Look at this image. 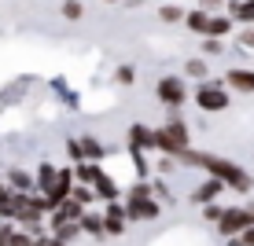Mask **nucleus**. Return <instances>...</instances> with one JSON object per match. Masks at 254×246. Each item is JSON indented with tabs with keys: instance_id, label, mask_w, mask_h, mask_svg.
<instances>
[{
	"instance_id": "c756f323",
	"label": "nucleus",
	"mask_w": 254,
	"mask_h": 246,
	"mask_svg": "<svg viewBox=\"0 0 254 246\" xmlns=\"http://www.w3.org/2000/svg\"><path fill=\"white\" fill-rule=\"evenodd\" d=\"M221 4V0H199V7H203V11H210V7H217Z\"/></svg>"
},
{
	"instance_id": "c85d7f7f",
	"label": "nucleus",
	"mask_w": 254,
	"mask_h": 246,
	"mask_svg": "<svg viewBox=\"0 0 254 246\" xmlns=\"http://www.w3.org/2000/svg\"><path fill=\"white\" fill-rule=\"evenodd\" d=\"M240 239H243V246H254V228H247V232H243Z\"/></svg>"
},
{
	"instance_id": "bb28decb",
	"label": "nucleus",
	"mask_w": 254,
	"mask_h": 246,
	"mask_svg": "<svg viewBox=\"0 0 254 246\" xmlns=\"http://www.w3.org/2000/svg\"><path fill=\"white\" fill-rule=\"evenodd\" d=\"M240 45H247V48H254V26H247V30H243V37H240Z\"/></svg>"
},
{
	"instance_id": "20e7f679",
	"label": "nucleus",
	"mask_w": 254,
	"mask_h": 246,
	"mask_svg": "<svg viewBox=\"0 0 254 246\" xmlns=\"http://www.w3.org/2000/svg\"><path fill=\"white\" fill-rule=\"evenodd\" d=\"M195 107L199 110H225L229 107V96H225V85L221 81H203L199 85V92H195Z\"/></svg>"
},
{
	"instance_id": "7ed1b4c3",
	"label": "nucleus",
	"mask_w": 254,
	"mask_h": 246,
	"mask_svg": "<svg viewBox=\"0 0 254 246\" xmlns=\"http://www.w3.org/2000/svg\"><path fill=\"white\" fill-rule=\"evenodd\" d=\"M247 228H254V209H243V206L225 209L221 221H217V232H221L225 239H240Z\"/></svg>"
},
{
	"instance_id": "0eeeda50",
	"label": "nucleus",
	"mask_w": 254,
	"mask_h": 246,
	"mask_svg": "<svg viewBox=\"0 0 254 246\" xmlns=\"http://www.w3.org/2000/svg\"><path fill=\"white\" fill-rule=\"evenodd\" d=\"M225 85L229 89H236V92H254V70H229L225 74Z\"/></svg>"
},
{
	"instance_id": "4be33fe9",
	"label": "nucleus",
	"mask_w": 254,
	"mask_h": 246,
	"mask_svg": "<svg viewBox=\"0 0 254 246\" xmlns=\"http://www.w3.org/2000/svg\"><path fill=\"white\" fill-rule=\"evenodd\" d=\"M188 74H191V77H206V59H191V63H188Z\"/></svg>"
},
{
	"instance_id": "4468645a",
	"label": "nucleus",
	"mask_w": 254,
	"mask_h": 246,
	"mask_svg": "<svg viewBox=\"0 0 254 246\" xmlns=\"http://www.w3.org/2000/svg\"><path fill=\"white\" fill-rule=\"evenodd\" d=\"M232 19L236 22H254V0H247V4L236 0V4H232Z\"/></svg>"
},
{
	"instance_id": "f03ea898",
	"label": "nucleus",
	"mask_w": 254,
	"mask_h": 246,
	"mask_svg": "<svg viewBox=\"0 0 254 246\" xmlns=\"http://www.w3.org/2000/svg\"><path fill=\"white\" fill-rule=\"evenodd\" d=\"M155 147H159L162 154H170V158H185L188 154V125L185 121H166V125L155 133Z\"/></svg>"
},
{
	"instance_id": "6e6552de",
	"label": "nucleus",
	"mask_w": 254,
	"mask_h": 246,
	"mask_svg": "<svg viewBox=\"0 0 254 246\" xmlns=\"http://www.w3.org/2000/svg\"><path fill=\"white\" fill-rule=\"evenodd\" d=\"M129 147H133V151H144V147H155V133H147L144 125H133V129H129Z\"/></svg>"
},
{
	"instance_id": "a211bd4d",
	"label": "nucleus",
	"mask_w": 254,
	"mask_h": 246,
	"mask_svg": "<svg viewBox=\"0 0 254 246\" xmlns=\"http://www.w3.org/2000/svg\"><path fill=\"white\" fill-rule=\"evenodd\" d=\"M177 19H188V15L181 11L177 4H166V7H162V22H177Z\"/></svg>"
},
{
	"instance_id": "1a4fd4ad",
	"label": "nucleus",
	"mask_w": 254,
	"mask_h": 246,
	"mask_svg": "<svg viewBox=\"0 0 254 246\" xmlns=\"http://www.w3.org/2000/svg\"><path fill=\"white\" fill-rule=\"evenodd\" d=\"M221 188H225L221 180H214V177H210V180L203 184V188H195V191H191V202H210V198H217V195H221Z\"/></svg>"
},
{
	"instance_id": "6ab92c4d",
	"label": "nucleus",
	"mask_w": 254,
	"mask_h": 246,
	"mask_svg": "<svg viewBox=\"0 0 254 246\" xmlns=\"http://www.w3.org/2000/svg\"><path fill=\"white\" fill-rule=\"evenodd\" d=\"M70 198L81 202V206H89V202H92V191H89V188H81V184H74V195H70Z\"/></svg>"
},
{
	"instance_id": "dca6fc26",
	"label": "nucleus",
	"mask_w": 254,
	"mask_h": 246,
	"mask_svg": "<svg viewBox=\"0 0 254 246\" xmlns=\"http://www.w3.org/2000/svg\"><path fill=\"white\" fill-rule=\"evenodd\" d=\"M81 147H85V158H89V162H100L103 158V147L96 144V140H81Z\"/></svg>"
},
{
	"instance_id": "5701e85b",
	"label": "nucleus",
	"mask_w": 254,
	"mask_h": 246,
	"mask_svg": "<svg viewBox=\"0 0 254 246\" xmlns=\"http://www.w3.org/2000/svg\"><path fill=\"white\" fill-rule=\"evenodd\" d=\"M129 198H151V188H147V184H136V188L129 191Z\"/></svg>"
},
{
	"instance_id": "f3484780",
	"label": "nucleus",
	"mask_w": 254,
	"mask_h": 246,
	"mask_svg": "<svg viewBox=\"0 0 254 246\" xmlns=\"http://www.w3.org/2000/svg\"><path fill=\"white\" fill-rule=\"evenodd\" d=\"M63 15H66V19H81V15H85V4H81V0H66V4H63Z\"/></svg>"
},
{
	"instance_id": "f8f14e48",
	"label": "nucleus",
	"mask_w": 254,
	"mask_h": 246,
	"mask_svg": "<svg viewBox=\"0 0 254 246\" xmlns=\"http://www.w3.org/2000/svg\"><path fill=\"white\" fill-rule=\"evenodd\" d=\"M56 184H59V169H52V165H41V169H37V188L48 195Z\"/></svg>"
},
{
	"instance_id": "ddd939ff",
	"label": "nucleus",
	"mask_w": 254,
	"mask_h": 246,
	"mask_svg": "<svg viewBox=\"0 0 254 246\" xmlns=\"http://www.w3.org/2000/svg\"><path fill=\"white\" fill-rule=\"evenodd\" d=\"M96 195H100V198H107V206H111V202L118 198V188H115V180H111V177H103V173H100V177H96Z\"/></svg>"
},
{
	"instance_id": "f257e3e1",
	"label": "nucleus",
	"mask_w": 254,
	"mask_h": 246,
	"mask_svg": "<svg viewBox=\"0 0 254 246\" xmlns=\"http://www.w3.org/2000/svg\"><path fill=\"white\" fill-rule=\"evenodd\" d=\"M185 165H203V169L210 173L214 180H221L225 188H236V191H251V173L240 169L236 162H229V158H217V154H206V151H188L185 158H181Z\"/></svg>"
},
{
	"instance_id": "2eb2a0df",
	"label": "nucleus",
	"mask_w": 254,
	"mask_h": 246,
	"mask_svg": "<svg viewBox=\"0 0 254 246\" xmlns=\"http://www.w3.org/2000/svg\"><path fill=\"white\" fill-rule=\"evenodd\" d=\"M81 232H89V235H100V239H103V232H107V228H103V221H100V217L85 213V217H81Z\"/></svg>"
},
{
	"instance_id": "412c9836",
	"label": "nucleus",
	"mask_w": 254,
	"mask_h": 246,
	"mask_svg": "<svg viewBox=\"0 0 254 246\" xmlns=\"http://www.w3.org/2000/svg\"><path fill=\"white\" fill-rule=\"evenodd\" d=\"M229 19H225V15H221V19H214V22H210V37H217V33H229Z\"/></svg>"
},
{
	"instance_id": "9d476101",
	"label": "nucleus",
	"mask_w": 254,
	"mask_h": 246,
	"mask_svg": "<svg viewBox=\"0 0 254 246\" xmlns=\"http://www.w3.org/2000/svg\"><path fill=\"white\" fill-rule=\"evenodd\" d=\"M185 22H188L195 33H206V37H210V22H214V19H210L203 7H195V11H188V19H185Z\"/></svg>"
},
{
	"instance_id": "cd10ccee",
	"label": "nucleus",
	"mask_w": 254,
	"mask_h": 246,
	"mask_svg": "<svg viewBox=\"0 0 254 246\" xmlns=\"http://www.w3.org/2000/svg\"><path fill=\"white\" fill-rule=\"evenodd\" d=\"M11 235H15L11 228H0V246H11Z\"/></svg>"
},
{
	"instance_id": "a878e982",
	"label": "nucleus",
	"mask_w": 254,
	"mask_h": 246,
	"mask_svg": "<svg viewBox=\"0 0 254 246\" xmlns=\"http://www.w3.org/2000/svg\"><path fill=\"white\" fill-rule=\"evenodd\" d=\"M203 51H206V55H217V51H221V41L206 37V45H203Z\"/></svg>"
},
{
	"instance_id": "b1692460",
	"label": "nucleus",
	"mask_w": 254,
	"mask_h": 246,
	"mask_svg": "<svg viewBox=\"0 0 254 246\" xmlns=\"http://www.w3.org/2000/svg\"><path fill=\"white\" fill-rule=\"evenodd\" d=\"M221 213H225L221 206H206V209H203V217H206V221H214V224L221 221Z\"/></svg>"
},
{
	"instance_id": "9b49d317",
	"label": "nucleus",
	"mask_w": 254,
	"mask_h": 246,
	"mask_svg": "<svg viewBox=\"0 0 254 246\" xmlns=\"http://www.w3.org/2000/svg\"><path fill=\"white\" fill-rule=\"evenodd\" d=\"M7 180H11L15 195H22V191H30L33 184H37V177H30V173H22V169H11V177H7Z\"/></svg>"
},
{
	"instance_id": "393cba45",
	"label": "nucleus",
	"mask_w": 254,
	"mask_h": 246,
	"mask_svg": "<svg viewBox=\"0 0 254 246\" xmlns=\"http://www.w3.org/2000/svg\"><path fill=\"white\" fill-rule=\"evenodd\" d=\"M118 81H122V85H133V81H136V74H133L129 66H122V70H118Z\"/></svg>"
},
{
	"instance_id": "aec40b11",
	"label": "nucleus",
	"mask_w": 254,
	"mask_h": 246,
	"mask_svg": "<svg viewBox=\"0 0 254 246\" xmlns=\"http://www.w3.org/2000/svg\"><path fill=\"white\" fill-rule=\"evenodd\" d=\"M77 177H81V180H92V184H96V177H100V169H96L92 162H89V165H77Z\"/></svg>"
},
{
	"instance_id": "423d86ee",
	"label": "nucleus",
	"mask_w": 254,
	"mask_h": 246,
	"mask_svg": "<svg viewBox=\"0 0 254 246\" xmlns=\"http://www.w3.org/2000/svg\"><path fill=\"white\" fill-rule=\"evenodd\" d=\"M159 213H162L159 202H151V198H129V206H126L129 221H155Z\"/></svg>"
},
{
	"instance_id": "39448f33",
	"label": "nucleus",
	"mask_w": 254,
	"mask_h": 246,
	"mask_svg": "<svg viewBox=\"0 0 254 246\" xmlns=\"http://www.w3.org/2000/svg\"><path fill=\"white\" fill-rule=\"evenodd\" d=\"M155 92H159V99L166 103V107H181V103L188 99V85H185V77H159Z\"/></svg>"
}]
</instances>
